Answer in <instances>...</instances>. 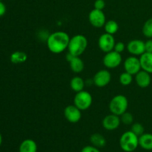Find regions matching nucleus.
I'll return each mask as SVG.
<instances>
[{
  "mask_svg": "<svg viewBox=\"0 0 152 152\" xmlns=\"http://www.w3.org/2000/svg\"><path fill=\"white\" fill-rule=\"evenodd\" d=\"M71 38L66 32L56 31L48 36L47 46L51 53L59 54L68 49Z\"/></svg>",
  "mask_w": 152,
  "mask_h": 152,
  "instance_id": "nucleus-1",
  "label": "nucleus"
},
{
  "mask_svg": "<svg viewBox=\"0 0 152 152\" xmlns=\"http://www.w3.org/2000/svg\"><path fill=\"white\" fill-rule=\"evenodd\" d=\"M88 39L82 34H77L71 37L68 44V52L75 56H80L88 47Z\"/></svg>",
  "mask_w": 152,
  "mask_h": 152,
  "instance_id": "nucleus-2",
  "label": "nucleus"
},
{
  "mask_svg": "<svg viewBox=\"0 0 152 152\" xmlns=\"http://www.w3.org/2000/svg\"><path fill=\"white\" fill-rule=\"evenodd\" d=\"M120 145L126 152H133L139 146V137L132 131H128L122 134L120 139Z\"/></svg>",
  "mask_w": 152,
  "mask_h": 152,
  "instance_id": "nucleus-3",
  "label": "nucleus"
},
{
  "mask_svg": "<svg viewBox=\"0 0 152 152\" xmlns=\"http://www.w3.org/2000/svg\"><path fill=\"white\" fill-rule=\"evenodd\" d=\"M128 107H129V101L124 95H117L110 101L109 110L111 113L120 117L127 111Z\"/></svg>",
  "mask_w": 152,
  "mask_h": 152,
  "instance_id": "nucleus-4",
  "label": "nucleus"
},
{
  "mask_svg": "<svg viewBox=\"0 0 152 152\" xmlns=\"http://www.w3.org/2000/svg\"><path fill=\"white\" fill-rule=\"evenodd\" d=\"M93 98L91 94L86 91H81L76 94L74 99V105L81 111L87 110L91 106Z\"/></svg>",
  "mask_w": 152,
  "mask_h": 152,
  "instance_id": "nucleus-5",
  "label": "nucleus"
},
{
  "mask_svg": "<svg viewBox=\"0 0 152 152\" xmlns=\"http://www.w3.org/2000/svg\"><path fill=\"white\" fill-rule=\"evenodd\" d=\"M121 53H117L115 50H111L105 53L103 57V65L107 68H115L117 67L120 66L122 63Z\"/></svg>",
  "mask_w": 152,
  "mask_h": 152,
  "instance_id": "nucleus-6",
  "label": "nucleus"
},
{
  "mask_svg": "<svg viewBox=\"0 0 152 152\" xmlns=\"http://www.w3.org/2000/svg\"><path fill=\"white\" fill-rule=\"evenodd\" d=\"M115 43V39L114 36L107 33L102 34L98 39V46L100 50L105 52V53L114 50Z\"/></svg>",
  "mask_w": 152,
  "mask_h": 152,
  "instance_id": "nucleus-7",
  "label": "nucleus"
},
{
  "mask_svg": "<svg viewBox=\"0 0 152 152\" xmlns=\"http://www.w3.org/2000/svg\"><path fill=\"white\" fill-rule=\"evenodd\" d=\"M88 19L92 26L96 28L104 27L106 22V18L104 12L96 9H94L89 13Z\"/></svg>",
  "mask_w": 152,
  "mask_h": 152,
  "instance_id": "nucleus-8",
  "label": "nucleus"
},
{
  "mask_svg": "<svg viewBox=\"0 0 152 152\" xmlns=\"http://www.w3.org/2000/svg\"><path fill=\"white\" fill-rule=\"evenodd\" d=\"M64 115L65 119L71 123H77L81 120L82 111L76 105H68L64 110Z\"/></svg>",
  "mask_w": 152,
  "mask_h": 152,
  "instance_id": "nucleus-9",
  "label": "nucleus"
},
{
  "mask_svg": "<svg viewBox=\"0 0 152 152\" xmlns=\"http://www.w3.org/2000/svg\"><path fill=\"white\" fill-rule=\"evenodd\" d=\"M124 68L126 72L129 73L132 75H136L142 70L140 58H137L134 56L128 57L124 62Z\"/></svg>",
  "mask_w": 152,
  "mask_h": 152,
  "instance_id": "nucleus-10",
  "label": "nucleus"
},
{
  "mask_svg": "<svg viewBox=\"0 0 152 152\" xmlns=\"http://www.w3.org/2000/svg\"><path fill=\"white\" fill-rule=\"evenodd\" d=\"M111 80V74L107 70H100L96 73L93 79V83L99 88L108 86Z\"/></svg>",
  "mask_w": 152,
  "mask_h": 152,
  "instance_id": "nucleus-11",
  "label": "nucleus"
},
{
  "mask_svg": "<svg viewBox=\"0 0 152 152\" xmlns=\"http://www.w3.org/2000/svg\"><path fill=\"white\" fill-rule=\"evenodd\" d=\"M127 50L133 56H141L145 52V42L140 39H133L128 43Z\"/></svg>",
  "mask_w": 152,
  "mask_h": 152,
  "instance_id": "nucleus-12",
  "label": "nucleus"
},
{
  "mask_svg": "<svg viewBox=\"0 0 152 152\" xmlns=\"http://www.w3.org/2000/svg\"><path fill=\"white\" fill-rule=\"evenodd\" d=\"M121 123L120 116L111 114L105 116L102 120V126L108 131H114L118 129Z\"/></svg>",
  "mask_w": 152,
  "mask_h": 152,
  "instance_id": "nucleus-13",
  "label": "nucleus"
},
{
  "mask_svg": "<svg viewBox=\"0 0 152 152\" xmlns=\"http://www.w3.org/2000/svg\"><path fill=\"white\" fill-rule=\"evenodd\" d=\"M150 74H151L148 73L147 71L141 70L135 75V80L140 88H145L150 86L151 82V77Z\"/></svg>",
  "mask_w": 152,
  "mask_h": 152,
  "instance_id": "nucleus-14",
  "label": "nucleus"
},
{
  "mask_svg": "<svg viewBox=\"0 0 152 152\" xmlns=\"http://www.w3.org/2000/svg\"><path fill=\"white\" fill-rule=\"evenodd\" d=\"M140 61L142 70L152 74V53L145 52L140 56Z\"/></svg>",
  "mask_w": 152,
  "mask_h": 152,
  "instance_id": "nucleus-15",
  "label": "nucleus"
},
{
  "mask_svg": "<svg viewBox=\"0 0 152 152\" xmlns=\"http://www.w3.org/2000/svg\"><path fill=\"white\" fill-rule=\"evenodd\" d=\"M37 142L31 139L25 140L19 145V152H37Z\"/></svg>",
  "mask_w": 152,
  "mask_h": 152,
  "instance_id": "nucleus-16",
  "label": "nucleus"
},
{
  "mask_svg": "<svg viewBox=\"0 0 152 152\" xmlns=\"http://www.w3.org/2000/svg\"><path fill=\"white\" fill-rule=\"evenodd\" d=\"M139 145L147 151L152 150V134L144 133L139 137Z\"/></svg>",
  "mask_w": 152,
  "mask_h": 152,
  "instance_id": "nucleus-17",
  "label": "nucleus"
},
{
  "mask_svg": "<svg viewBox=\"0 0 152 152\" xmlns=\"http://www.w3.org/2000/svg\"><path fill=\"white\" fill-rule=\"evenodd\" d=\"M70 68L73 72L76 74L81 73L84 69V62L80 56H74L69 62Z\"/></svg>",
  "mask_w": 152,
  "mask_h": 152,
  "instance_id": "nucleus-18",
  "label": "nucleus"
},
{
  "mask_svg": "<svg viewBox=\"0 0 152 152\" xmlns=\"http://www.w3.org/2000/svg\"><path fill=\"white\" fill-rule=\"evenodd\" d=\"M85 86H86V82L80 77H74L70 82L71 88L76 93L84 90Z\"/></svg>",
  "mask_w": 152,
  "mask_h": 152,
  "instance_id": "nucleus-19",
  "label": "nucleus"
},
{
  "mask_svg": "<svg viewBox=\"0 0 152 152\" xmlns=\"http://www.w3.org/2000/svg\"><path fill=\"white\" fill-rule=\"evenodd\" d=\"M91 142L92 145L96 147V148H103L106 145V140L102 136V134L99 133H95L91 136L90 138Z\"/></svg>",
  "mask_w": 152,
  "mask_h": 152,
  "instance_id": "nucleus-20",
  "label": "nucleus"
},
{
  "mask_svg": "<svg viewBox=\"0 0 152 152\" xmlns=\"http://www.w3.org/2000/svg\"><path fill=\"white\" fill-rule=\"evenodd\" d=\"M27 59H28V55L23 51H15L10 55V61L12 63L16 65L24 63L26 62Z\"/></svg>",
  "mask_w": 152,
  "mask_h": 152,
  "instance_id": "nucleus-21",
  "label": "nucleus"
},
{
  "mask_svg": "<svg viewBox=\"0 0 152 152\" xmlns=\"http://www.w3.org/2000/svg\"><path fill=\"white\" fill-rule=\"evenodd\" d=\"M104 29H105V33L111 34V35H114V34H116L118 31L119 25L114 20L107 21L105 22V25H104Z\"/></svg>",
  "mask_w": 152,
  "mask_h": 152,
  "instance_id": "nucleus-22",
  "label": "nucleus"
},
{
  "mask_svg": "<svg viewBox=\"0 0 152 152\" xmlns=\"http://www.w3.org/2000/svg\"><path fill=\"white\" fill-rule=\"evenodd\" d=\"M142 34L147 38H152V18L148 19L142 27Z\"/></svg>",
  "mask_w": 152,
  "mask_h": 152,
  "instance_id": "nucleus-23",
  "label": "nucleus"
},
{
  "mask_svg": "<svg viewBox=\"0 0 152 152\" xmlns=\"http://www.w3.org/2000/svg\"><path fill=\"white\" fill-rule=\"evenodd\" d=\"M132 81H133V75H132L129 73L125 72L122 73L120 76V83H121V85L124 86H129L130 84H132Z\"/></svg>",
  "mask_w": 152,
  "mask_h": 152,
  "instance_id": "nucleus-24",
  "label": "nucleus"
},
{
  "mask_svg": "<svg viewBox=\"0 0 152 152\" xmlns=\"http://www.w3.org/2000/svg\"><path fill=\"white\" fill-rule=\"evenodd\" d=\"M120 120L121 123H123L125 125H131L134 122V117L131 113L125 112L124 114L120 116Z\"/></svg>",
  "mask_w": 152,
  "mask_h": 152,
  "instance_id": "nucleus-25",
  "label": "nucleus"
},
{
  "mask_svg": "<svg viewBox=\"0 0 152 152\" xmlns=\"http://www.w3.org/2000/svg\"><path fill=\"white\" fill-rule=\"evenodd\" d=\"M132 131L133 133H134L135 134L137 135L138 137L141 136L142 134H144V127L142 125H141L140 123H134L132 126Z\"/></svg>",
  "mask_w": 152,
  "mask_h": 152,
  "instance_id": "nucleus-26",
  "label": "nucleus"
},
{
  "mask_svg": "<svg viewBox=\"0 0 152 152\" xmlns=\"http://www.w3.org/2000/svg\"><path fill=\"white\" fill-rule=\"evenodd\" d=\"M125 48H126V45H125L123 42H118L115 43L114 50H115L117 53H122L124 51Z\"/></svg>",
  "mask_w": 152,
  "mask_h": 152,
  "instance_id": "nucleus-27",
  "label": "nucleus"
},
{
  "mask_svg": "<svg viewBox=\"0 0 152 152\" xmlns=\"http://www.w3.org/2000/svg\"><path fill=\"white\" fill-rule=\"evenodd\" d=\"M94 9L102 10L105 7V1L104 0H96L94 1Z\"/></svg>",
  "mask_w": 152,
  "mask_h": 152,
  "instance_id": "nucleus-28",
  "label": "nucleus"
},
{
  "mask_svg": "<svg viewBox=\"0 0 152 152\" xmlns=\"http://www.w3.org/2000/svg\"><path fill=\"white\" fill-rule=\"evenodd\" d=\"M81 152H100V151L99 148L94 145H87L81 150Z\"/></svg>",
  "mask_w": 152,
  "mask_h": 152,
  "instance_id": "nucleus-29",
  "label": "nucleus"
},
{
  "mask_svg": "<svg viewBox=\"0 0 152 152\" xmlns=\"http://www.w3.org/2000/svg\"><path fill=\"white\" fill-rule=\"evenodd\" d=\"M145 52H148V53H152V39L147 40L145 42Z\"/></svg>",
  "mask_w": 152,
  "mask_h": 152,
  "instance_id": "nucleus-30",
  "label": "nucleus"
},
{
  "mask_svg": "<svg viewBox=\"0 0 152 152\" xmlns=\"http://www.w3.org/2000/svg\"><path fill=\"white\" fill-rule=\"evenodd\" d=\"M6 12V6L2 1H0V17L4 16Z\"/></svg>",
  "mask_w": 152,
  "mask_h": 152,
  "instance_id": "nucleus-31",
  "label": "nucleus"
},
{
  "mask_svg": "<svg viewBox=\"0 0 152 152\" xmlns=\"http://www.w3.org/2000/svg\"><path fill=\"white\" fill-rule=\"evenodd\" d=\"M1 143H2V137H1V134H0V146H1Z\"/></svg>",
  "mask_w": 152,
  "mask_h": 152,
  "instance_id": "nucleus-32",
  "label": "nucleus"
},
{
  "mask_svg": "<svg viewBox=\"0 0 152 152\" xmlns=\"http://www.w3.org/2000/svg\"><path fill=\"white\" fill-rule=\"evenodd\" d=\"M2 1V0H0V1Z\"/></svg>",
  "mask_w": 152,
  "mask_h": 152,
  "instance_id": "nucleus-33",
  "label": "nucleus"
}]
</instances>
